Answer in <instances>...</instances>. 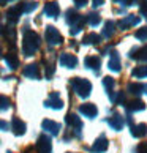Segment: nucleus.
Instances as JSON below:
<instances>
[{
    "instance_id": "nucleus-15",
    "label": "nucleus",
    "mask_w": 147,
    "mask_h": 153,
    "mask_svg": "<svg viewBox=\"0 0 147 153\" xmlns=\"http://www.w3.org/2000/svg\"><path fill=\"white\" fill-rule=\"evenodd\" d=\"M131 134L134 137H144L147 136V125L146 123H138L131 126Z\"/></svg>"
},
{
    "instance_id": "nucleus-24",
    "label": "nucleus",
    "mask_w": 147,
    "mask_h": 153,
    "mask_svg": "<svg viewBox=\"0 0 147 153\" xmlns=\"http://www.w3.org/2000/svg\"><path fill=\"white\" fill-rule=\"evenodd\" d=\"M133 77H136V79H144V77H147V65L134 68V70H133Z\"/></svg>"
},
{
    "instance_id": "nucleus-17",
    "label": "nucleus",
    "mask_w": 147,
    "mask_h": 153,
    "mask_svg": "<svg viewBox=\"0 0 147 153\" xmlns=\"http://www.w3.org/2000/svg\"><path fill=\"white\" fill-rule=\"evenodd\" d=\"M138 22H139V18H138V16H133V14H130V16H127V18H123V19L120 21V24H119V25H120L123 30H127L128 27H131V25H136Z\"/></svg>"
},
{
    "instance_id": "nucleus-10",
    "label": "nucleus",
    "mask_w": 147,
    "mask_h": 153,
    "mask_svg": "<svg viewBox=\"0 0 147 153\" xmlns=\"http://www.w3.org/2000/svg\"><path fill=\"white\" fill-rule=\"evenodd\" d=\"M44 104L48 107H52V109H62V107H63V101L59 98V93H51Z\"/></svg>"
},
{
    "instance_id": "nucleus-35",
    "label": "nucleus",
    "mask_w": 147,
    "mask_h": 153,
    "mask_svg": "<svg viewBox=\"0 0 147 153\" xmlns=\"http://www.w3.org/2000/svg\"><path fill=\"white\" fill-rule=\"evenodd\" d=\"M141 13H143V14H147V3H144L143 7H141Z\"/></svg>"
},
{
    "instance_id": "nucleus-6",
    "label": "nucleus",
    "mask_w": 147,
    "mask_h": 153,
    "mask_svg": "<svg viewBox=\"0 0 147 153\" xmlns=\"http://www.w3.org/2000/svg\"><path fill=\"white\" fill-rule=\"evenodd\" d=\"M65 120H66V125L71 126V129L76 131V136H79V131H81V128H82V123H81V120H79V117L75 115V114H68L65 117Z\"/></svg>"
},
{
    "instance_id": "nucleus-36",
    "label": "nucleus",
    "mask_w": 147,
    "mask_h": 153,
    "mask_svg": "<svg viewBox=\"0 0 147 153\" xmlns=\"http://www.w3.org/2000/svg\"><path fill=\"white\" fill-rule=\"evenodd\" d=\"M7 126H8L7 123H5L3 120H0V129H7Z\"/></svg>"
},
{
    "instance_id": "nucleus-21",
    "label": "nucleus",
    "mask_w": 147,
    "mask_h": 153,
    "mask_svg": "<svg viewBox=\"0 0 147 153\" xmlns=\"http://www.w3.org/2000/svg\"><path fill=\"white\" fill-rule=\"evenodd\" d=\"M2 33H3V36L10 41V44H14V41H16V30L13 29V27H3Z\"/></svg>"
},
{
    "instance_id": "nucleus-31",
    "label": "nucleus",
    "mask_w": 147,
    "mask_h": 153,
    "mask_svg": "<svg viewBox=\"0 0 147 153\" xmlns=\"http://www.w3.org/2000/svg\"><path fill=\"white\" fill-rule=\"evenodd\" d=\"M112 33H114V22H108V24L104 25V32H103V35L108 38V36H111Z\"/></svg>"
},
{
    "instance_id": "nucleus-25",
    "label": "nucleus",
    "mask_w": 147,
    "mask_h": 153,
    "mask_svg": "<svg viewBox=\"0 0 147 153\" xmlns=\"http://www.w3.org/2000/svg\"><path fill=\"white\" fill-rule=\"evenodd\" d=\"M82 43H84V44H90V43H100V36L97 35V33H89L87 36H84Z\"/></svg>"
},
{
    "instance_id": "nucleus-1",
    "label": "nucleus",
    "mask_w": 147,
    "mask_h": 153,
    "mask_svg": "<svg viewBox=\"0 0 147 153\" xmlns=\"http://www.w3.org/2000/svg\"><path fill=\"white\" fill-rule=\"evenodd\" d=\"M38 48H40V36L33 30H27L24 33V43H22L24 55L30 57V55H33L38 51Z\"/></svg>"
},
{
    "instance_id": "nucleus-32",
    "label": "nucleus",
    "mask_w": 147,
    "mask_h": 153,
    "mask_svg": "<svg viewBox=\"0 0 147 153\" xmlns=\"http://www.w3.org/2000/svg\"><path fill=\"white\" fill-rule=\"evenodd\" d=\"M134 36H136L138 39H141V41L147 39V27H143L141 30H138L136 33H134Z\"/></svg>"
},
{
    "instance_id": "nucleus-4",
    "label": "nucleus",
    "mask_w": 147,
    "mask_h": 153,
    "mask_svg": "<svg viewBox=\"0 0 147 153\" xmlns=\"http://www.w3.org/2000/svg\"><path fill=\"white\" fill-rule=\"evenodd\" d=\"M52 150V144H51V139L48 136H40L38 142H37V152L38 153H51Z\"/></svg>"
},
{
    "instance_id": "nucleus-23",
    "label": "nucleus",
    "mask_w": 147,
    "mask_h": 153,
    "mask_svg": "<svg viewBox=\"0 0 147 153\" xmlns=\"http://www.w3.org/2000/svg\"><path fill=\"white\" fill-rule=\"evenodd\" d=\"M127 107H128V111H130V112H138V111H143L146 106H144L143 101H139V100H133V101H131V103H130Z\"/></svg>"
},
{
    "instance_id": "nucleus-38",
    "label": "nucleus",
    "mask_w": 147,
    "mask_h": 153,
    "mask_svg": "<svg viewBox=\"0 0 147 153\" xmlns=\"http://www.w3.org/2000/svg\"><path fill=\"white\" fill-rule=\"evenodd\" d=\"M8 3V0H0V5H2V7H3V5H7Z\"/></svg>"
},
{
    "instance_id": "nucleus-28",
    "label": "nucleus",
    "mask_w": 147,
    "mask_h": 153,
    "mask_svg": "<svg viewBox=\"0 0 147 153\" xmlns=\"http://www.w3.org/2000/svg\"><path fill=\"white\" fill-rule=\"evenodd\" d=\"M103 84H104V88L108 90V93H111L112 88H114V85H116V82H114V79H112V77H104Z\"/></svg>"
},
{
    "instance_id": "nucleus-3",
    "label": "nucleus",
    "mask_w": 147,
    "mask_h": 153,
    "mask_svg": "<svg viewBox=\"0 0 147 153\" xmlns=\"http://www.w3.org/2000/svg\"><path fill=\"white\" fill-rule=\"evenodd\" d=\"M46 41L51 46H57V44H62L63 38H62V35L59 33V30L55 29V27L49 25V27H46Z\"/></svg>"
},
{
    "instance_id": "nucleus-5",
    "label": "nucleus",
    "mask_w": 147,
    "mask_h": 153,
    "mask_svg": "<svg viewBox=\"0 0 147 153\" xmlns=\"http://www.w3.org/2000/svg\"><path fill=\"white\" fill-rule=\"evenodd\" d=\"M79 112H81L84 117L93 118L95 115L98 114V109H97V106H95V104H92V103H86V104H81V106H79Z\"/></svg>"
},
{
    "instance_id": "nucleus-8",
    "label": "nucleus",
    "mask_w": 147,
    "mask_h": 153,
    "mask_svg": "<svg viewBox=\"0 0 147 153\" xmlns=\"http://www.w3.org/2000/svg\"><path fill=\"white\" fill-rule=\"evenodd\" d=\"M59 62H60V65L65 66V68H75L78 65V59L73 54H62Z\"/></svg>"
},
{
    "instance_id": "nucleus-2",
    "label": "nucleus",
    "mask_w": 147,
    "mask_h": 153,
    "mask_svg": "<svg viewBox=\"0 0 147 153\" xmlns=\"http://www.w3.org/2000/svg\"><path fill=\"white\" fill-rule=\"evenodd\" d=\"M71 87L73 90L82 98H87L92 92V84H90L87 79H82V77H73L71 79Z\"/></svg>"
},
{
    "instance_id": "nucleus-41",
    "label": "nucleus",
    "mask_w": 147,
    "mask_h": 153,
    "mask_svg": "<svg viewBox=\"0 0 147 153\" xmlns=\"http://www.w3.org/2000/svg\"><path fill=\"white\" fill-rule=\"evenodd\" d=\"M8 153H13V152H8Z\"/></svg>"
},
{
    "instance_id": "nucleus-18",
    "label": "nucleus",
    "mask_w": 147,
    "mask_h": 153,
    "mask_svg": "<svg viewBox=\"0 0 147 153\" xmlns=\"http://www.w3.org/2000/svg\"><path fill=\"white\" fill-rule=\"evenodd\" d=\"M22 14V11H21V3L18 5V7H13V8H10L8 10V13H7V18L10 22H16L19 19V16Z\"/></svg>"
},
{
    "instance_id": "nucleus-30",
    "label": "nucleus",
    "mask_w": 147,
    "mask_h": 153,
    "mask_svg": "<svg viewBox=\"0 0 147 153\" xmlns=\"http://www.w3.org/2000/svg\"><path fill=\"white\" fill-rule=\"evenodd\" d=\"M128 90H130L131 93L138 95V93L143 92V84H130V85H128Z\"/></svg>"
},
{
    "instance_id": "nucleus-40",
    "label": "nucleus",
    "mask_w": 147,
    "mask_h": 153,
    "mask_svg": "<svg viewBox=\"0 0 147 153\" xmlns=\"http://www.w3.org/2000/svg\"><path fill=\"white\" fill-rule=\"evenodd\" d=\"M0 57H2V48H0Z\"/></svg>"
},
{
    "instance_id": "nucleus-22",
    "label": "nucleus",
    "mask_w": 147,
    "mask_h": 153,
    "mask_svg": "<svg viewBox=\"0 0 147 153\" xmlns=\"http://www.w3.org/2000/svg\"><path fill=\"white\" fill-rule=\"evenodd\" d=\"M86 66L92 68V70H95L98 73V70H100V59H97L95 55H90V57L86 59Z\"/></svg>"
},
{
    "instance_id": "nucleus-14",
    "label": "nucleus",
    "mask_w": 147,
    "mask_h": 153,
    "mask_svg": "<svg viewBox=\"0 0 147 153\" xmlns=\"http://www.w3.org/2000/svg\"><path fill=\"white\" fill-rule=\"evenodd\" d=\"M24 76L30 77V79H38L40 77V68H38V65H35V63L27 65L24 68Z\"/></svg>"
},
{
    "instance_id": "nucleus-11",
    "label": "nucleus",
    "mask_w": 147,
    "mask_h": 153,
    "mask_svg": "<svg viewBox=\"0 0 147 153\" xmlns=\"http://www.w3.org/2000/svg\"><path fill=\"white\" fill-rule=\"evenodd\" d=\"M59 13H60L59 3H55V2L46 3V7H44V14H46V16H49V18H57Z\"/></svg>"
},
{
    "instance_id": "nucleus-27",
    "label": "nucleus",
    "mask_w": 147,
    "mask_h": 153,
    "mask_svg": "<svg viewBox=\"0 0 147 153\" xmlns=\"http://www.w3.org/2000/svg\"><path fill=\"white\" fill-rule=\"evenodd\" d=\"M11 104V101L8 96H5V95H0V111H7L8 107Z\"/></svg>"
},
{
    "instance_id": "nucleus-29",
    "label": "nucleus",
    "mask_w": 147,
    "mask_h": 153,
    "mask_svg": "<svg viewBox=\"0 0 147 153\" xmlns=\"http://www.w3.org/2000/svg\"><path fill=\"white\" fill-rule=\"evenodd\" d=\"M87 22H89L90 25H93V27H95V25H98L100 22H101V19H100V16H98V14H93V13H92V14H89V16H87Z\"/></svg>"
},
{
    "instance_id": "nucleus-7",
    "label": "nucleus",
    "mask_w": 147,
    "mask_h": 153,
    "mask_svg": "<svg viewBox=\"0 0 147 153\" xmlns=\"http://www.w3.org/2000/svg\"><path fill=\"white\" fill-rule=\"evenodd\" d=\"M108 147H109L108 139H106L104 136H101V137H98V139L93 142V145H92V152H93V153H103V152L108 150Z\"/></svg>"
},
{
    "instance_id": "nucleus-16",
    "label": "nucleus",
    "mask_w": 147,
    "mask_h": 153,
    "mask_svg": "<svg viewBox=\"0 0 147 153\" xmlns=\"http://www.w3.org/2000/svg\"><path fill=\"white\" fill-rule=\"evenodd\" d=\"M5 62H7V65L11 68V70H16L19 65V60H18V55H16L14 51H10V52L5 55Z\"/></svg>"
},
{
    "instance_id": "nucleus-34",
    "label": "nucleus",
    "mask_w": 147,
    "mask_h": 153,
    "mask_svg": "<svg viewBox=\"0 0 147 153\" xmlns=\"http://www.w3.org/2000/svg\"><path fill=\"white\" fill-rule=\"evenodd\" d=\"M75 3L78 5V7H86L87 0H75Z\"/></svg>"
},
{
    "instance_id": "nucleus-13",
    "label": "nucleus",
    "mask_w": 147,
    "mask_h": 153,
    "mask_svg": "<svg viewBox=\"0 0 147 153\" xmlns=\"http://www.w3.org/2000/svg\"><path fill=\"white\" fill-rule=\"evenodd\" d=\"M123 123H125V120H123V117H122V115H112L111 118H108V125H109L112 129H116V131L122 129Z\"/></svg>"
},
{
    "instance_id": "nucleus-12",
    "label": "nucleus",
    "mask_w": 147,
    "mask_h": 153,
    "mask_svg": "<svg viewBox=\"0 0 147 153\" xmlns=\"http://www.w3.org/2000/svg\"><path fill=\"white\" fill-rule=\"evenodd\" d=\"M11 125H13V133H14L16 136H22V134L25 133V123L22 122L21 118L14 117L13 122H11Z\"/></svg>"
},
{
    "instance_id": "nucleus-19",
    "label": "nucleus",
    "mask_w": 147,
    "mask_h": 153,
    "mask_svg": "<svg viewBox=\"0 0 147 153\" xmlns=\"http://www.w3.org/2000/svg\"><path fill=\"white\" fill-rule=\"evenodd\" d=\"M109 70L112 71H120V59H119V54L117 52H112L111 54V59H109Z\"/></svg>"
},
{
    "instance_id": "nucleus-20",
    "label": "nucleus",
    "mask_w": 147,
    "mask_h": 153,
    "mask_svg": "<svg viewBox=\"0 0 147 153\" xmlns=\"http://www.w3.org/2000/svg\"><path fill=\"white\" fill-rule=\"evenodd\" d=\"M131 59H136V60H147V48H143V49H133L131 54H130Z\"/></svg>"
},
{
    "instance_id": "nucleus-26",
    "label": "nucleus",
    "mask_w": 147,
    "mask_h": 153,
    "mask_svg": "<svg viewBox=\"0 0 147 153\" xmlns=\"http://www.w3.org/2000/svg\"><path fill=\"white\" fill-rule=\"evenodd\" d=\"M37 8V3L35 2H27V3H21V11L22 13H30Z\"/></svg>"
},
{
    "instance_id": "nucleus-37",
    "label": "nucleus",
    "mask_w": 147,
    "mask_h": 153,
    "mask_svg": "<svg viewBox=\"0 0 147 153\" xmlns=\"http://www.w3.org/2000/svg\"><path fill=\"white\" fill-rule=\"evenodd\" d=\"M93 5H95V7H97V5H101V3H103V0H93Z\"/></svg>"
},
{
    "instance_id": "nucleus-9",
    "label": "nucleus",
    "mask_w": 147,
    "mask_h": 153,
    "mask_svg": "<svg viewBox=\"0 0 147 153\" xmlns=\"http://www.w3.org/2000/svg\"><path fill=\"white\" fill-rule=\"evenodd\" d=\"M41 126H43L44 131H48V133L54 134V136H57L60 133V125L57 122H54V120H43Z\"/></svg>"
},
{
    "instance_id": "nucleus-33",
    "label": "nucleus",
    "mask_w": 147,
    "mask_h": 153,
    "mask_svg": "<svg viewBox=\"0 0 147 153\" xmlns=\"http://www.w3.org/2000/svg\"><path fill=\"white\" fill-rule=\"evenodd\" d=\"M136 153H147V144H146V142L139 144L138 149H136Z\"/></svg>"
},
{
    "instance_id": "nucleus-39",
    "label": "nucleus",
    "mask_w": 147,
    "mask_h": 153,
    "mask_svg": "<svg viewBox=\"0 0 147 153\" xmlns=\"http://www.w3.org/2000/svg\"><path fill=\"white\" fill-rule=\"evenodd\" d=\"M143 93H147V85H143Z\"/></svg>"
}]
</instances>
